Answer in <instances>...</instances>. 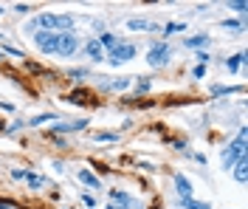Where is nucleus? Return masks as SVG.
Listing matches in <instances>:
<instances>
[{
	"mask_svg": "<svg viewBox=\"0 0 248 209\" xmlns=\"http://www.w3.org/2000/svg\"><path fill=\"white\" fill-rule=\"evenodd\" d=\"M240 159H246V128H240L237 142H232V145L223 150V170H232Z\"/></svg>",
	"mask_w": 248,
	"mask_h": 209,
	"instance_id": "nucleus-1",
	"label": "nucleus"
},
{
	"mask_svg": "<svg viewBox=\"0 0 248 209\" xmlns=\"http://www.w3.org/2000/svg\"><path fill=\"white\" fill-rule=\"evenodd\" d=\"M206 43H209V37H206V34H198V37H189L184 46L186 48H201V46H206Z\"/></svg>",
	"mask_w": 248,
	"mask_h": 209,
	"instance_id": "nucleus-11",
	"label": "nucleus"
},
{
	"mask_svg": "<svg viewBox=\"0 0 248 209\" xmlns=\"http://www.w3.org/2000/svg\"><path fill=\"white\" fill-rule=\"evenodd\" d=\"M0 209H12V207H3V204H0Z\"/></svg>",
	"mask_w": 248,
	"mask_h": 209,
	"instance_id": "nucleus-31",
	"label": "nucleus"
},
{
	"mask_svg": "<svg viewBox=\"0 0 248 209\" xmlns=\"http://www.w3.org/2000/svg\"><path fill=\"white\" fill-rule=\"evenodd\" d=\"M0 60H3V51H0Z\"/></svg>",
	"mask_w": 248,
	"mask_h": 209,
	"instance_id": "nucleus-33",
	"label": "nucleus"
},
{
	"mask_svg": "<svg viewBox=\"0 0 248 209\" xmlns=\"http://www.w3.org/2000/svg\"><path fill=\"white\" fill-rule=\"evenodd\" d=\"M223 29H232V32H243V23H237V20H223Z\"/></svg>",
	"mask_w": 248,
	"mask_h": 209,
	"instance_id": "nucleus-21",
	"label": "nucleus"
},
{
	"mask_svg": "<svg viewBox=\"0 0 248 209\" xmlns=\"http://www.w3.org/2000/svg\"><path fill=\"white\" fill-rule=\"evenodd\" d=\"M85 74H88V71H85V68H74V71H71V77H74V80H82V77H85Z\"/></svg>",
	"mask_w": 248,
	"mask_h": 209,
	"instance_id": "nucleus-27",
	"label": "nucleus"
},
{
	"mask_svg": "<svg viewBox=\"0 0 248 209\" xmlns=\"http://www.w3.org/2000/svg\"><path fill=\"white\" fill-rule=\"evenodd\" d=\"M99 46H102V48H116V46H119V40H116V34H102V37H99Z\"/></svg>",
	"mask_w": 248,
	"mask_h": 209,
	"instance_id": "nucleus-12",
	"label": "nucleus"
},
{
	"mask_svg": "<svg viewBox=\"0 0 248 209\" xmlns=\"http://www.w3.org/2000/svg\"><path fill=\"white\" fill-rule=\"evenodd\" d=\"M85 51H88V57H91L93 63H102L105 60V48L99 46V40H88L85 43Z\"/></svg>",
	"mask_w": 248,
	"mask_h": 209,
	"instance_id": "nucleus-6",
	"label": "nucleus"
},
{
	"mask_svg": "<svg viewBox=\"0 0 248 209\" xmlns=\"http://www.w3.org/2000/svg\"><path fill=\"white\" fill-rule=\"evenodd\" d=\"M232 9H234V12H240V15H243V12H246L248 6H246V0H234V3H232Z\"/></svg>",
	"mask_w": 248,
	"mask_h": 209,
	"instance_id": "nucleus-25",
	"label": "nucleus"
},
{
	"mask_svg": "<svg viewBox=\"0 0 248 209\" xmlns=\"http://www.w3.org/2000/svg\"><path fill=\"white\" fill-rule=\"evenodd\" d=\"M79 48V40H77V34L74 32H65L60 34V48H57V54H62V57H74Z\"/></svg>",
	"mask_w": 248,
	"mask_h": 209,
	"instance_id": "nucleus-5",
	"label": "nucleus"
},
{
	"mask_svg": "<svg viewBox=\"0 0 248 209\" xmlns=\"http://www.w3.org/2000/svg\"><path fill=\"white\" fill-rule=\"evenodd\" d=\"M170 60V46H164V43H155L150 54H147V63L153 65V68H161V65H167Z\"/></svg>",
	"mask_w": 248,
	"mask_h": 209,
	"instance_id": "nucleus-4",
	"label": "nucleus"
},
{
	"mask_svg": "<svg viewBox=\"0 0 248 209\" xmlns=\"http://www.w3.org/2000/svg\"><path fill=\"white\" fill-rule=\"evenodd\" d=\"M243 63H246V54H237V57H232V60H226V68H229V71H240Z\"/></svg>",
	"mask_w": 248,
	"mask_h": 209,
	"instance_id": "nucleus-15",
	"label": "nucleus"
},
{
	"mask_svg": "<svg viewBox=\"0 0 248 209\" xmlns=\"http://www.w3.org/2000/svg\"><path fill=\"white\" fill-rule=\"evenodd\" d=\"M175 187H178L181 198H192V184H189L184 176H175Z\"/></svg>",
	"mask_w": 248,
	"mask_h": 209,
	"instance_id": "nucleus-10",
	"label": "nucleus"
},
{
	"mask_svg": "<svg viewBox=\"0 0 248 209\" xmlns=\"http://www.w3.org/2000/svg\"><path fill=\"white\" fill-rule=\"evenodd\" d=\"M186 26L184 23H167V26H164V34H175V32H184Z\"/></svg>",
	"mask_w": 248,
	"mask_h": 209,
	"instance_id": "nucleus-19",
	"label": "nucleus"
},
{
	"mask_svg": "<svg viewBox=\"0 0 248 209\" xmlns=\"http://www.w3.org/2000/svg\"><path fill=\"white\" fill-rule=\"evenodd\" d=\"M232 170H234V178H237L240 184H246V159H240V161L232 167Z\"/></svg>",
	"mask_w": 248,
	"mask_h": 209,
	"instance_id": "nucleus-13",
	"label": "nucleus"
},
{
	"mask_svg": "<svg viewBox=\"0 0 248 209\" xmlns=\"http://www.w3.org/2000/svg\"><path fill=\"white\" fill-rule=\"evenodd\" d=\"M133 57H136V46H130V43H119V46L108 54L110 65H122V63H127V60H133Z\"/></svg>",
	"mask_w": 248,
	"mask_h": 209,
	"instance_id": "nucleus-3",
	"label": "nucleus"
},
{
	"mask_svg": "<svg viewBox=\"0 0 248 209\" xmlns=\"http://www.w3.org/2000/svg\"><path fill=\"white\" fill-rule=\"evenodd\" d=\"M79 181H82L85 187H91V190H102V181L93 176L91 170H79Z\"/></svg>",
	"mask_w": 248,
	"mask_h": 209,
	"instance_id": "nucleus-7",
	"label": "nucleus"
},
{
	"mask_svg": "<svg viewBox=\"0 0 248 209\" xmlns=\"http://www.w3.org/2000/svg\"><path fill=\"white\" fill-rule=\"evenodd\" d=\"M181 207H186V209H212L209 204H203V201H195V198H181Z\"/></svg>",
	"mask_w": 248,
	"mask_h": 209,
	"instance_id": "nucleus-14",
	"label": "nucleus"
},
{
	"mask_svg": "<svg viewBox=\"0 0 248 209\" xmlns=\"http://www.w3.org/2000/svg\"><path fill=\"white\" fill-rule=\"evenodd\" d=\"M51 119H57V116H54V113H40V116L31 119L29 125H46V122H51Z\"/></svg>",
	"mask_w": 248,
	"mask_h": 209,
	"instance_id": "nucleus-17",
	"label": "nucleus"
},
{
	"mask_svg": "<svg viewBox=\"0 0 248 209\" xmlns=\"http://www.w3.org/2000/svg\"><path fill=\"white\" fill-rule=\"evenodd\" d=\"M212 94H215V96H220V94H232V88H223V85H215V88H212Z\"/></svg>",
	"mask_w": 248,
	"mask_h": 209,
	"instance_id": "nucleus-26",
	"label": "nucleus"
},
{
	"mask_svg": "<svg viewBox=\"0 0 248 209\" xmlns=\"http://www.w3.org/2000/svg\"><path fill=\"white\" fill-rule=\"evenodd\" d=\"M203 74H206V65H198V68H195V77H198V80H201Z\"/></svg>",
	"mask_w": 248,
	"mask_h": 209,
	"instance_id": "nucleus-30",
	"label": "nucleus"
},
{
	"mask_svg": "<svg viewBox=\"0 0 248 209\" xmlns=\"http://www.w3.org/2000/svg\"><path fill=\"white\" fill-rule=\"evenodd\" d=\"M96 142H116V133H96Z\"/></svg>",
	"mask_w": 248,
	"mask_h": 209,
	"instance_id": "nucleus-22",
	"label": "nucleus"
},
{
	"mask_svg": "<svg viewBox=\"0 0 248 209\" xmlns=\"http://www.w3.org/2000/svg\"><path fill=\"white\" fill-rule=\"evenodd\" d=\"M127 85H130V80H116V82H110L108 88H110V91H124Z\"/></svg>",
	"mask_w": 248,
	"mask_h": 209,
	"instance_id": "nucleus-20",
	"label": "nucleus"
},
{
	"mask_svg": "<svg viewBox=\"0 0 248 209\" xmlns=\"http://www.w3.org/2000/svg\"><path fill=\"white\" fill-rule=\"evenodd\" d=\"M105 209H119V207H105Z\"/></svg>",
	"mask_w": 248,
	"mask_h": 209,
	"instance_id": "nucleus-32",
	"label": "nucleus"
},
{
	"mask_svg": "<svg viewBox=\"0 0 248 209\" xmlns=\"http://www.w3.org/2000/svg\"><path fill=\"white\" fill-rule=\"evenodd\" d=\"M26 181H29L31 190H40V187H43V178H40V176H31V173H26Z\"/></svg>",
	"mask_w": 248,
	"mask_h": 209,
	"instance_id": "nucleus-18",
	"label": "nucleus"
},
{
	"mask_svg": "<svg viewBox=\"0 0 248 209\" xmlns=\"http://www.w3.org/2000/svg\"><path fill=\"white\" fill-rule=\"evenodd\" d=\"M3 54H9V57H26V54H23V51H17V48H12V46H3Z\"/></svg>",
	"mask_w": 248,
	"mask_h": 209,
	"instance_id": "nucleus-24",
	"label": "nucleus"
},
{
	"mask_svg": "<svg viewBox=\"0 0 248 209\" xmlns=\"http://www.w3.org/2000/svg\"><path fill=\"white\" fill-rule=\"evenodd\" d=\"M147 91H150V80H144V77H141V82L136 85V94H147Z\"/></svg>",
	"mask_w": 248,
	"mask_h": 209,
	"instance_id": "nucleus-23",
	"label": "nucleus"
},
{
	"mask_svg": "<svg viewBox=\"0 0 248 209\" xmlns=\"http://www.w3.org/2000/svg\"><path fill=\"white\" fill-rule=\"evenodd\" d=\"M34 43L43 54H57L60 48V32H37L34 34Z\"/></svg>",
	"mask_w": 248,
	"mask_h": 209,
	"instance_id": "nucleus-2",
	"label": "nucleus"
},
{
	"mask_svg": "<svg viewBox=\"0 0 248 209\" xmlns=\"http://www.w3.org/2000/svg\"><path fill=\"white\" fill-rule=\"evenodd\" d=\"M127 29H133V32H141V29H155V26L144 23V20H127Z\"/></svg>",
	"mask_w": 248,
	"mask_h": 209,
	"instance_id": "nucleus-16",
	"label": "nucleus"
},
{
	"mask_svg": "<svg viewBox=\"0 0 248 209\" xmlns=\"http://www.w3.org/2000/svg\"><path fill=\"white\" fill-rule=\"evenodd\" d=\"M82 201H85V207H96V195H82Z\"/></svg>",
	"mask_w": 248,
	"mask_h": 209,
	"instance_id": "nucleus-28",
	"label": "nucleus"
},
{
	"mask_svg": "<svg viewBox=\"0 0 248 209\" xmlns=\"http://www.w3.org/2000/svg\"><path fill=\"white\" fill-rule=\"evenodd\" d=\"M110 198H113V207L119 204V209H122V207H136V201H133L127 193H119V190H113V193H110Z\"/></svg>",
	"mask_w": 248,
	"mask_h": 209,
	"instance_id": "nucleus-9",
	"label": "nucleus"
},
{
	"mask_svg": "<svg viewBox=\"0 0 248 209\" xmlns=\"http://www.w3.org/2000/svg\"><path fill=\"white\" fill-rule=\"evenodd\" d=\"M88 128V119H79V122H71V125H54V133H77V130H85Z\"/></svg>",
	"mask_w": 248,
	"mask_h": 209,
	"instance_id": "nucleus-8",
	"label": "nucleus"
},
{
	"mask_svg": "<svg viewBox=\"0 0 248 209\" xmlns=\"http://www.w3.org/2000/svg\"><path fill=\"white\" fill-rule=\"evenodd\" d=\"M198 60H201V65H206L209 63V54H206V51H198Z\"/></svg>",
	"mask_w": 248,
	"mask_h": 209,
	"instance_id": "nucleus-29",
	"label": "nucleus"
}]
</instances>
